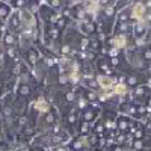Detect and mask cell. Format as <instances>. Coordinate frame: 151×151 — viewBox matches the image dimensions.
I'll use <instances>...</instances> for the list:
<instances>
[{"label":"cell","mask_w":151,"mask_h":151,"mask_svg":"<svg viewBox=\"0 0 151 151\" xmlns=\"http://www.w3.org/2000/svg\"><path fill=\"white\" fill-rule=\"evenodd\" d=\"M36 107H38V110H42V112H45L48 109V106H47V103H45L44 100H38V103H36Z\"/></svg>","instance_id":"4"},{"label":"cell","mask_w":151,"mask_h":151,"mask_svg":"<svg viewBox=\"0 0 151 151\" xmlns=\"http://www.w3.org/2000/svg\"><path fill=\"white\" fill-rule=\"evenodd\" d=\"M143 12H145V9H143L142 5H136V6H134V12H133L134 18H142Z\"/></svg>","instance_id":"3"},{"label":"cell","mask_w":151,"mask_h":151,"mask_svg":"<svg viewBox=\"0 0 151 151\" xmlns=\"http://www.w3.org/2000/svg\"><path fill=\"white\" fill-rule=\"evenodd\" d=\"M98 85L101 88H110L113 85V80L110 77H103V76H100V77H98Z\"/></svg>","instance_id":"2"},{"label":"cell","mask_w":151,"mask_h":151,"mask_svg":"<svg viewBox=\"0 0 151 151\" xmlns=\"http://www.w3.org/2000/svg\"><path fill=\"white\" fill-rule=\"evenodd\" d=\"M116 44H118V45H123V44H124V39H123V38H118V39H116Z\"/></svg>","instance_id":"6"},{"label":"cell","mask_w":151,"mask_h":151,"mask_svg":"<svg viewBox=\"0 0 151 151\" xmlns=\"http://www.w3.org/2000/svg\"><path fill=\"white\" fill-rule=\"evenodd\" d=\"M115 92L119 94V95H123V94L125 92V86H124V85H118V86H115Z\"/></svg>","instance_id":"5"},{"label":"cell","mask_w":151,"mask_h":151,"mask_svg":"<svg viewBox=\"0 0 151 151\" xmlns=\"http://www.w3.org/2000/svg\"><path fill=\"white\" fill-rule=\"evenodd\" d=\"M21 20H23V23H24L26 26H33V23H35L32 14H30L29 11H21Z\"/></svg>","instance_id":"1"}]
</instances>
